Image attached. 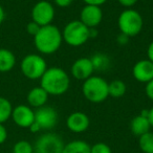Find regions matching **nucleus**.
<instances>
[{"instance_id":"nucleus-22","label":"nucleus","mask_w":153,"mask_h":153,"mask_svg":"<svg viewBox=\"0 0 153 153\" xmlns=\"http://www.w3.org/2000/svg\"><path fill=\"white\" fill-rule=\"evenodd\" d=\"M138 147L143 153H153V132L149 131L138 137Z\"/></svg>"},{"instance_id":"nucleus-21","label":"nucleus","mask_w":153,"mask_h":153,"mask_svg":"<svg viewBox=\"0 0 153 153\" xmlns=\"http://www.w3.org/2000/svg\"><path fill=\"white\" fill-rule=\"evenodd\" d=\"M13 105L9 99L0 97V124H4L12 117Z\"/></svg>"},{"instance_id":"nucleus-28","label":"nucleus","mask_w":153,"mask_h":153,"mask_svg":"<svg viewBox=\"0 0 153 153\" xmlns=\"http://www.w3.org/2000/svg\"><path fill=\"white\" fill-rule=\"evenodd\" d=\"M53 2H55V4L57 7H61V9H66L69 5H71L74 0H53Z\"/></svg>"},{"instance_id":"nucleus-9","label":"nucleus","mask_w":153,"mask_h":153,"mask_svg":"<svg viewBox=\"0 0 153 153\" xmlns=\"http://www.w3.org/2000/svg\"><path fill=\"white\" fill-rule=\"evenodd\" d=\"M59 121L58 111L53 107L44 105L35 110V123L40 127L41 131H51L57 126Z\"/></svg>"},{"instance_id":"nucleus-23","label":"nucleus","mask_w":153,"mask_h":153,"mask_svg":"<svg viewBox=\"0 0 153 153\" xmlns=\"http://www.w3.org/2000/svg\"><path fill=\"white\" fill-rule=\"evenodd\" d=\"M12 153H35L34 145L25 140H18L14 144Z\"/></svg>"},{"instance_id":"nucleus-7","label":"nucleus","mask_w":153,"mask_h":153,"mask_svg":"<svg viewBox=\"0 0 153 153\" xmlns=\"http://www.w3.org/2000/svg\"><path fill=\"white\" fill-rule=\"evenodd\" d=\"M64 145L65 143L59 134L47 131L36 140L34 151L35 153H62Z\"/></svg>"},{"instance_id":"nucleus-6","label":"nucleus","mask_w":153,"mask_h":153,"mask_svg":"<svg viewBox=\"0 0 153 153\" xmlns=\"http://www.w3.org/2000/svg\"><path fill=\"white\" fill-rule=\"evenodd\" d=\"M47 68L46 60L39 53H28L20 62L21 74L28 80H40Z\"/></svg>"},{"instance_id":"nucleus-15","label":"nucleus","mask_w":153,"mask_h":153,"mask_svg":"<svg viewBox=\"0 0 153 153\" xmlns=\"http://www.w3.org/2000/svg\"><path fill=\"white\" fill-rule=\"evenodd\" d=\"M48 98V94L39 85L36 87H33L28 91L27 96H26V101H27L28 106H30L33 109H38L46 105Z\"/></svg>"},{"instance_id":"nucleus-25","label":"nucleus","mask_w":153,"mask_h":153,"mask_svg":"<svg viewBox=\"0 0 153 153\" xmlns=\"http://www.w3.org/2000/svg\"><path fill=\"white\" fill-rule=\"evenodd\" d=\"M41 26L38 25V24L36 23V22L34 21H30L27 23V25H26V32H27L28 35H30V36L34 37L35 35L37 34V33L39 32V30H40Z\"/></svg>"},{"instance_id":"nucleus-3","label":"nucleus","mask_w":153,"mask_h":153,"mask_svg":"<svg viewBox=\"0 0 153 153\" xmlns=\"http://www.w3.org/2000/svg\"><path fill=\"white\" fill-rule=\"evenodd\" d=\"M82 94L90 103L100 104L109 97L108 82L100 76H91L82 84Z\"/></svg>"},{"instance_id":"nucleus-12","label":"nucleus","mask_w":153,"mask_h":153,"mask_svg":"<svg viewBox=\"0 0 153 153\" xmlns=\"http://www.w3.org/2000/svg\"><path fill=\"white\" fill-rule=\"evenodd\" d=\"M70 74L74 79L79 81H85L94 76V68L90 58L82 57L76 59L70 67Z\"/></svg>"},{"instance_id":"nucleus-34","label":"nucleus","mask_w":153,"mask_h":153,"mask_svg":"<svg viewBox=\"0 0 153 153\" xmlns=\"http://www.w3.org/2000/svg\"><path fill=\"white\" fill-rule=\"evenodd\" d=\"M28 129H30V131L32 132V133H38V132H40L41 131V129H40V127H39L38 125H37L36 123H33V125L30 126V128H28Z\"/></svg>"},{"instance_id":"nucleus-17","label":"nucleus","mask_w":153,"mask_h":153,"mask_svg":"<svg viewBox=\"0 0 153 153\" xmlns=\"http://www.w3.org/2000/svg\"><path fill=\"white\" fill-rule=\"evenodd\" d=\"M17 59L11 49L0 47V72H9L16 66Z\"/></svg>"},{"instance_id":"nucleus-2","label":"nucleus","mask_w":153,"mask_h":153,"mask_svg":"<svg viewBox=\"0 0 153 153\" xmlns=\"http://www.w3.org/2000/svg\"><path fill=\"white\" fill-rule=\"evenodd\" d=\"M63 42L62 32L53 24L41 26L34 36V45L41 55H53L60 49Z\"/></svg>"},{"instance_id":"nucleus-30","label":"nucleus","mask_w":153,"mask_h":153,"mask_svg":"<svg viewBox=\"0 0 153 153\" xmlns=\"http://www.w3.org/2000/svg\"><path fill=\"white\" fill-rule=\"evenodd\" d=\"M86 5H96V7H102L107 2V0H82Z\"/></svg>"},{"instance_id":"nucleus-16","label":"nucleus","mask_w":153,"mask_h":153,"mask_svg":"<svg viewBox=\"0 0 153 153\" xmlns=\"http://www.w3.org/2000/svg\"><path fill=\"white\" fill-rule=\"evenodd\" d=\"M151 125L150 122L148 120L147 115L138 114L134 117L130 122V130H131L132 134L137 137L140 135L147 133V132L151 131Z\"/></svg>"},{"instance_id":"nucleus-19","label":"nucleus","mask_w":153,"mask_h":153,"mask_svg":"<svg viewBox=\"0 0 153 153\" xmlns=\"http://www.w3.org/2000/svg\"><path fill=\"white\" fill-rule=\"evenodd\" d=\"M94 71H106L111 65V60L106 53H97L90 57Z\"/></svg>"},{"instance_id":"nucleus-10","label":"nucleus","mask_w":153,"mask_h":153,"mask_svg":"<svg viewBox=\"0 0 153 153\" xmlns=\"http://www.w3.org/2000/svg\"><path fill=\"white\" fill-rule=\"evenodd\" d=\"M11 119L16 126L28 129L35 122V110L26 104L17 105L13 108Z\"/></svg>"},{"instance_id":"nucleus-14","label":"nucleus","mask_w":153,"mask_h":153,"mask_svg":"<svg viewBox=\"0 0 153 153\" xmlns=\"http://www.w3.org/2000/svg\"><path fill=\"white\" fill-rule=\"evenodd\" d=\"M132 76L137 82L147 84L153 80V63L149 59L137 61L132 67Z\"/></svg>"},{"instance_id":"nucleus-1","label":"nucleus","mask_w":153,"mask_h":153,"mask_svg":"<svg viewBox=\"0 0 153 153\" xmlns=\"http://www.w3.org/2000/svg\"><path fill=\"white\" fill-rule=\"evenodd\" d=\"M40 86L48 96H62L70 87V76L61 67H48L40 79Z\"/></svg>"},{"instance_id":"nucleus-13","label":"nucleus","mask_w":153,"mask_h":153,"mask_svg":"<svg viewBox=\"0 0 153 153\" xmlns=\"http://www.w3.org/2000/svg\"><path fill=\"white\" fill-rule=\"evenodd\" d=\"M65 124L69 131L74 133H83L89 128L90 120L85 112L74 111L67 117Z\"/></svg>"},{"instance_id":"nucleus-32","label":"nucleus","mask_w":153,"mask_h":153,"mask_svg":"<svg viewBox=\"0 0 153 153\" xmlns=\"http://www.w3.org/2000/svg\"><path fill=\"white\" fill-rule=\"evenodd\" d=\"M147 57H148L147 59H149L153 63V40L150 42L148 49H147Z\"/></svg>"},{"instance_id":"nucleus-18","label":"nucleus","mask_w":153,"mask_h":153,"mask_svg":"<svg viewBox=\"0 0 153 153\" xmlns=\"http://www.w3.org/2000/svg\"><path fill=\"white\" fill-rule=\"evenodd\" d=\"M62 153H90V145L83 140H74L64 145Z\"/></svg>"},{"instance_id":"nucleus-31","label":"nucleus","mask_w":153,"mask_h":153,"mask_svg":"<svg viewBox=\"0 0 153 153\" xmlns=\"http://www.w3.org/2000/svg\"><path fill=\"white\" fill-rule=\"evenodd\" d=\"M117 43H119L120 45H125V44H127L128 41H129V37H127L126 35L120 33V35L117 36Z\"/></svg>"},{"instance_id":"nucleus-20","label":"nucleus","mask_w":153,"mask_h":153,"mask_svg":"<svg viewBox=\"0 0 153 153\" xmlns=\"http://www.w3.org/2000/svg\"><path fill=\"white\" fill-rule=\"evenodd\" d=\"M127 91V86L126 83L122 80H113L108 82V92L109 97L114 99L122 98Z\"/></svg>"},{"instance_id":"nucleus-24","label":"nucleus","mask_w":153,"mask_h":153,"mask_svg":"<svg viewBox=\"0 0 153 153\" xmlns=\"http://www.w3.org/2000/svg\"><path fill=\"white\" fill-rule=\"evenodd\" d=\"M90 153H112V150L106 143L99 142L90 146Z\"/></svg>"},{"instance_id":"nucleus-26","label":"nucleus","mask_w":153,"mask_h":153,"mask_svg":"<svg viewBox=\"0 0 153 153\" xmlns=\"http://www.w3.org/2000/svg\"><path fill=\"white\" fill-rule=\"evenodd\" d=\"M7 136H9V132H7V127L4 126V124H0V145L7 142Z\"/></svg>"},{"instance_id":"nucleus-35","label":"nucleus","mask_w":153,"mask_h":153,"mask_svg":"<svg viewBox=\"0 0 153 153\" xmlns=\"http://www.w3.org/2000/svg\"><path fill=\"white\" fill-rule=\"evenodd\" d=\"M148 120H149V122H150L151 128H153V105L148 110Z\"/></svg>"},{"instance_id":"nucleus-27","label":"nucleus","mask_w":153,"mask_h":153,"mask_svg":"<svg viewBox=\"0 0 153 153\" xmlns=\"http://www.w3.org/2000/svg\"><path fill=\"white\" fill-rule=\"evenodd\" d=\"M145 92H146V96L148 97L149 100H151L153 102V80H151L150 82L146 84L145 86Z\"/></svg>"},{"instance_id":"nucleus-11","label":"nucleus","mask_w":153,"mask_h":153,"mask_svg":"<svg viewBox=\"0 0 153 153\" xmlns=\"http://www.w3.org/2000/svg\"><path fill=\"white\" fill-rule=\"evenodd\" d=\"M79 20L88 28H97L103 20L102 7L85 4L80 12Z\"/></svg>"},{"instance_id":"nucleus-33","label":"nucleus","mask_w":153,"mask_h":153,"mask_svg":"<svg viewBox=\"0 0 153 153\" xmlns=\"http://www.w3.org/2000/svg\"><path fill=\"white\" fill-rule=\"evenodd\" d=\"M5 20V10L2 7V4H0V25L3 23Z\"/></svg>"},{"instance_id":"nucleus-29","label":"nucleus","mask_w":153,"mask_h":153,"mask_svg":"<svg viewBox=\"0 0 153 153\" xmlns=\"http://www.w3.org/2000/svg\"><path fill=\"white\" fill-rule=\"evenodd\" d=\"M117 1L122 7H126V9H131L132 7H134L137 3L138 0H117Z\"/></svg>"},{"instance_id":"nucleus-8","label":"nucleus","mask_w":153,"mask_h":153,"mask_svg":"<svg viewBox=\"0 0 153 153\" xmlns=\"http://www.w3.org/2000/svg\"><path fill=\"white\" fill-rule=\"evenodd\" d=\"M56 11L53 4L47 0H40L34 4L32 9V21L36 22L38 25L45 26L53 23L55 19Z\"/></svg>"},{"instance_id":"nucleus-4","label":"nucleus","mask_w":153,"mask_h":153,"mask_svg":"<svg viewBox=\"0 0 153 153\" xmlns=\"http://www.w3.org/2000/svg\"><path fill=\"white\" fill-rule=\"evenodd\" d=\"M63 42L71 47H79L90 40L89 28L80 20L69 21L62 30Z\"/></svg>"},{"instance_id":"nucleus-5","label":"nucleus","mask_w":153,"mask_h":153,"mask_svg":"<svg viewBox=\"0 0 153 153\" xmlns=\"http://www.w3.org/2000/svg\"><path fill=\"white\" fill-rule=\"evenodd\" d=\"M117 26L122 34L127 37H135L142 32L144 26V20L136 10L126 9L119 15Z\"/></svg>"}]
</instances>
